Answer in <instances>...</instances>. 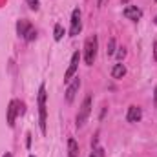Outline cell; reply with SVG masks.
<instances>
[{
  "mask_svg": "<svg viewBox=\"0 0 157 157\" xmlns=\"http://www.w3.org/2000/svg\"><path fill=\"white\" fill-rule=\"evenodd\" d=\"M46 86L42 84L39 88V124L40 132L46 133V119H48V112H46Z\"/></svg>",
  "mask_w": 157,
  "mask_h": 157,
  "instance_id": "1",
  "label": "cell"
},
{
  "mask_svg": "<svg viewBox=\"0 0 157 157\" xmlns=\"http://www.w3.org/2000/svg\"><path fill=\"white\" fill-rule=\"evenodd\" d=\"M97 48H99V42H97V37L95 35L90 37V39H86V42H84V60H86L88 66L93 64L95 55H97Z\"/></svg>",
  "mask_w": 157,
  "mask_h": 157,
  "instance_id": "2",
  "label": "cell"
},
{
  "mask_svg": "<svg viewBox=\"0 0 157 157\" xmlns=\"http://www.w3.org/2000/svg\"><path fill=\"white\" fill-rule=\"evenodd\" d=\"M90 113H91V97L88 95L80 104V110H78V115H77V126H84V122L88 121Z\"/></svg>",
  "mask_w": 157,
  "mask_h": 157,
  "instance_id": "3",
  "label": "cell"
},
{
  "mask_svg": "<svg viewBox=\"0 0 157 157\" xmlns=\"http://www.w3.org/2000/svg\"><path fill=\"white\" fill-rule=\"evenodd\" d=\"M82 29V22H80V11L78 9H73L71 13V28H70V35L71 37H77Z\"/></svg>",
  "mask_w": 157,
  "mask_h": 157,
  "instance_id": "4",
  "label": "cell"
},
{
  "mask_svg": "<svg viewBox=\"0 0 157 157\" xmlns=\"http://www.w3.org/2000/svg\"><path fill=\"white\" fill-rule=\"evenodd\" d=\"M78 60H80V53H78V51H75V53H73V57H71L70 68H68V71L64 73V82H70V80L73 78V75H75V71H77Z\"/></svg>",
  "mask_w": 157,
  "mask_h": 157,
  "instance_id": "5",
  "label": "cell"
},
{
  "mask_svg": "<svg viewBox=\"0 0 157 157\" xmlns=\"http://www.w3.org/2000/svg\"><path fill=\"white\" fill-rule=\"evenodd\" d=\"M122 15H124L128 20H135V22H137V20L143 17V11H141L137 6H128V7H124Z\"/></svg>",
  "mask_w": 157,
  "mask_h": 157,
  "instance_id": "6",
  "label": "cell"
},
{
  "mask_svg": "<svg viewBox=\"0 0 157 157\" xmlns=\"http://www.w3.org/2000/svg\"><path fill=\"white\" fill-rule=\"evenodd\" d=\"M143 119V110L139 106H130L128 113H126V121L128 122H139Z\"/></svg>",
  "mask_w": 157,
  "mask_h": 157,
  "instance_id": "7",
  "label": "cell"
},
{
  "mask_svg": "<svg viewBox=\"0 0 157 157\" xmlns=\"http://www.w3.org/2000/svg\"><path fill=\"white\" fill-rule=\"evenodd\" d=\"M17 115H18V112H17V99H13V101L9 102V106H7V126H9V128L15 126Z\"/></svg>",
  "mask_w": 157,
  "mask_h": 157,
  "instance_id": "8",
  "label": "cell"
},
{
  "mask_svg": "<svg viewBox=\"0 0 157 157\" xmlns=\"http://www.w3.org/2000/svg\"><path fill=\"white\" fill-rule=\"evenodd\" d=\"M78 88H80V78H75V80L68 86V90H66V101H68V102H71V101L75 99Z\"/></svg>",
  "mask_w": 157,
  "mask_h": 157,
  "instance_id": "9",
  "label": "cell"
},
{
  "mask_svg": "<svg viewBox=\"0 0 157 157\" xmlns=\"http://www.w3.org/2000/svg\"><path fill=\"white\" fill-rule=\"evenodd\" d=\"M31 28V24H29V20H18L17 22V33H18V37H26V33H28V29Z\"/></svg>",
  "mask_w": 157,
  "mask_h": 157,
  "instance_id": "10",
  "label": "cell"
},
{
  "mask_svg": "<svg viewBox=\"0 0 157 157\" xmlns=\"http://www.w3.org/2000/svg\"><path fill=\"white\" fill-rule=\"evenodd\" d=\"M126 75V68H124V64H115L113 68H112V77L113 78H122Z\"/></svg>",
  "mask_w": 157,
  "mask_h": 157,
  "instance_id": "11",
  "label": "cell"
},
{
  "mask_svg": "<svg viewBox=\"0 0 157 157\" xmlns=\"http://www.w3.org/2000/svg\"><path fill=\"white\" fill-rule=\"evenodd\" d=\"M68 155L70 157H78V144L75 139L68 141Z\"/></svg>",
  "mask_w": 157,
  "mask_h": 157,
  "instance_id": "12",
  "label": "cell"
},
{
  "mask_svg": "<svg viewBox=\"0 0 157 157\" xmlns=\"http://www.w3.org/2000/svg\"><path fill=\"white\" fill-rule=\"evenodd\" d=\"M53 33H55V35H53L55 40H60L62 37H64V28H62L60 24H57V26H55V29H53Z\"/></svg>",
  "mask_w": 157,
  "mask_h": 157,
  "instance_id": "13",
  "label": "cell"
},
{
  "mask_svg": "<svg viewBox=\"0 0 157 157\" xmlns=\"http://www.w3.org/2000/svg\"><path fill=\"white\" fill-rule=\"evenodd\" d=\"M106 53H108V55H115V39H110V40H108Z\"/></svg>",
  "mask_w": 157,
  "mask_h": 157,
  "instance_id": "14",
  "label": "cell"
},
{
  "mask_svg": "<svg viewBox=\"0 0 157 157\" xmlns=\"http://www.w3.org/2000/svg\"><path fill=\"white\" fill-rule=\"evenodd\" d=\"M24 39L28 40V42H31V40L37 39V31H35V28H33V26L28 29V33H26V37H24Z\"/></svg>",
  "mask_w": 157,
  "mask_h": 157,
  "instance_id": "15",
  "label": "cell"
},
{
  "mask_svg": "<svg viewBox=\"0 0 157 157\" xmlns=\"http://www.w3.org/2000/svg\"><path fill=\"white\" fill-rule=\"evenodd\" d=\"M17 112H18V115H24V112H26V104L20 102V101H17Z\"/></svg>",
  "mask_w": 157,
  "mask_h": 157,
  "instance_id": "16",
  "label": "cell"
},
{
  "mask_svg": "<svg viewBox=\"0 0 157 157\" xmlns=\"http://www.w3.org/2000/svg\"><path fill=\"white\" fill-rule=\"evenodd\" d=\"M90 157H104V150H102V148H95Z\"/></svg>",
  "mask_w": 157,
  "mask_h": 157,
  "instance_id": "17",
  "label": "cell"
},
{
  "mask_svg": "<svg viewBox=\"0 0 157 157\" xmlns=\"http://www.w3.org/2000/svg\"><path fill=\"white\" fill-rule=\"evenodd\" d=\"M115 55H117L119 60H122V59L126 57V49H124V48H119V51H115Z\"/></svg>",
  "mask_w": 157,
  "mask_h": 157,
  "instance_id": "18",
  "label": "cell"
},
{
  "mask_svg": "<svg viewBox=\"0 0 157 157\" xmlns=\"http://www.w3.org/2000/svg\"><path fill=\"white\" fill-rule=\"evenodd\" d=\"M28 4H29V7H31L33 11L39 9V0H28Z\"/></svg>",
  "mask_w": 157,
  "mask_h": 157,
  "instance_id": "19",
  "label": "cell"
},
{
  "mask_svg": "<svg viewBox=\"0 0 157 157\" xmlns=\"http://www.w3.org/2000/svg\"><path fill=\"white\" fill-rule=\"evenodd\" d=\"M154 59L157 60V40L154 42Z\"/></svg>",
  "mask_w": 157,
  "mask_h": 157,
  "instance_id": "20",
  "label": "cell"
},
{
  "mask_svg": "<svg viewBox=\"0 0 157 157\" xmlns=\"http://www.w3.org/2000/svg\"><path fill=\"white\" fill-rule=\"evenodd\" d=\"M154 99H155V102H157V88L154 90Z\"/></svg>",
  "mask_w": 157,
  "mask_h": 157,
  "instance_id": "21",
  "label": "cell"
},
{
  "mask_svg": "<svg viewBox=\"0 0 157 157\" xmlns=\"http://www.w3.org/2000/svg\"><path fill=\"white\" fill-rule=\"evenodd\" d=\"M2 157H13V155H11V154H4Z\"/></svg>",
  "mask_w": 157,
  "mask_h": 157,
  "instance_id": "22",
  "label": "cell"
},
{
  "mask_svg": "<svg viewBox=\"0 0 157 157\" xmlns=\"http://www.w3.org/2000/svg\"><path fill=\"white\" fill-rule=\"evenodd\" d=\"M128 2H130V0H122V4H128Z\"/></svg>",
  "mask_w": 157,
  "mask_h": 157,
  "instance_id": "23",
  "label": "cell"
},
{
  "mask_svg": "<svg viewBox=\"0 0 157 157\" xmlns=\"http://www.w3.org/2000/svg\"><path fill=\"white\" fill-rule=\"evenodd\" d=\"M154 22H155V26H157V17H155V18H154Z\"/></svg>",
  "mask_w": 157,
  "mask_h": 157,
  "instance_id": "24",
  "label": "cell"
},
{
  "mask_svg": "<svg viewBox=\"0 0 157 157\" xmlns=\"http://www.w3.org/2000/svg\"><path fill=\"white\" fill-rule=\"evenodd\" d=\"M29 157H35V155H29Z\"/></svg>",
  "mask_w": 157,
  "mask_h": 157,
  "instance_id": "25",
  "label": "cell"
},
{
  "mask_svg": "<svg viewBox=\"0 0 157 157\" xmlns=\"http://www.w3.org/2000/svg\"><path fill=\"white\" fill-rule=\"evenodd\" d=\"M155 2H157V0H155Z\"/></svg>",
  "mask_w": 157,
  "mask_h": 157,
  "instance_id": "26",
  "label": "cell"
}]
</instances>
